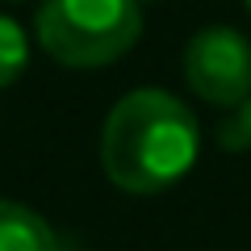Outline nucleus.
I'll list each match as a JSON object with an SVG mask.
<instances>
[{"mask_svg": "<svg viewBox=\"0 0 251 251\" xmlns=\"http://www.w3.org/2000/svg\"><path fill=\"white\" fill-rule=\"evenodd\" d=\"M0 251H59V239L29 205L0 197Z\"/></svg>", "mask_w": 251, "mask_h": 251, "instance_id": "obj_4", "label": "nucleus"}, {"mask_svg": "<svg viewBox=\"0 0 251 251\" xmlns=\"http://www.w3.org/2000/svg\"><path fill=\"white\" fill-rule=\"evenodd\" d=\"M25 63H29L25 29H21L13 17H4V13H0V88H9L13 80H21Z\"/></svg>", "mask_w": 251, "mask_h": 251, "instance_id": "obj_5", "label": "nucleus"}, {"mask_svg": "<svg viewBox=\"0 0 251 251\" xmlns=\"http://www.w3.org/2000/svg\"><path fill=\"white\" fill-rule=\"evenodd\" d=\"M184 80L205 105L239 109L251 97V42L230 25L193 34L184 46Z\"/></svg>", "mask_w": 251, "mask_h": 251, "instance_id": "obj_3", "label": "nucleus"}, {"mask_svg": "<svg viewBox=\"0 0 251 251\" xmlns=\"http://www.w3.org/2000/svg\"><path fill=\"white\" fill-rule=\"evenodd\" d=\"M243 4H247V13H251V0H243Z\"/></svg>", "mask_w": 251, "mask_h": 251, "instance_id": "obj_7", "label": "nucleus"}, {"mask_svg": "<svg viewBox=\"0 0 251 251\" xmlns=\"http://www.w3.org/2000/svg\"><path fill=\"white\" fill-rule=\"evenodd\" d=\"M201 130L193 109L163 88L126 92L105 117L100 163L122 193L151 197L172 188L193 172Z\"/></svg>", "mask_w": 251, "mask_h": 251, "instance_id": "obj_1", "label": "nucleus"}, {"mask_svg": "<svg viewBox=\"0 0 251 251\" xmlns=\"http://www.w3.org/2000/svg\"><path fill=\"white\" fill-rule=\"evenodd\" d=\"M34 29L63 67H105L134 50L143 9L138 0H42Z\"/></svg>", "mask_w": 251, "mask_h": 251, "instance_id": "obj_2", "label": "nucleus"}, {"mask_svg": "<svg viewBox=\"0 0 251 251\" xmlns=\"http://www.w3.org/2000/svg\"><path fill=\"white\" fill-rule=\"evenodd\" d=\"M222 147H234V151L247 147V151H251V97L243 100V105L234 109V117L222 126Z\"/></svg>", "mask_w": 251, "mask_h": 251, "instance_id": "obj_6", "label": "nucleus"}]
</instances>
